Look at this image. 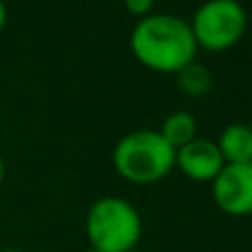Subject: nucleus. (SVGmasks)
I'll return each mask as SVG.
<instances>
[{"instance_id":"nucleus-1","label":"nucleus","mask_w":252,"mask_h":252,"mask_svg":"<svg viewBox=\"0 0 252 252\" xmlns=\"http://www.w3.org/2000/svg\"><path fill=\"white\" fill-rule=\"evenodd\" d=\"M130 51L139 64L157 73H177L195 62L197 42L184 18L173 13H151L135 25Z\"/></svg>"},{"instance_id":"nucleus-2","label":"nucleus","mask_w":252,"mask_h":252,"mask_svg":"<svg viewBox=\"0 0 252 252\" xmlns=\"http://www.w3.org/2000/svg\"><path fill=\"white\" fill-rule=\"evenodd\" d=\"M113 166L120 177L130 184H157L175 168V148L161 137L159 130H133L115 144Z\"/></svg>"},{"instance_id":"nucleus-3","label":"nucleus","mask_w":252,"mask_h":252,"mask_svg":"<svg viewBox=\"0 0 252 252\" xmlns=\"http://www.w3.org/2000/svg\"><path fill=\"white\" fill-rule=\"evenodd\" d=\"M87 237L93 250L130 252L142 239V217L122 197H100L87 213Z\"/></svg>"},{"instance_id":"nucleus-4","label":"nucleus","mask_w":252,"mask_h":252,"mask_svg":"<svg viewBox=\"0 0 252 252\" xmlns=\"http://www.w3.org/2000/svg\"><path fill=\"white\" fill-rule=\"evenodd\" d=\"M197 49L221 53L232 49L246 33L248 16L237 0H206L188 22Z\"/></svg>"},{"instance_id":"nucleus-5","label":"nucleus","mask_w":252,"mask_h":252,"mask_svg":"<svg viewBox=\"0 0 252 252\" xmlns=\"http://www.w3.org/2000/svg\"><path fill=\"white\" fill-rule=\"evenodd\" d=\"M213 199L230 217L252 215V161L223 166L213 179Z\"/></svg>"},{"instance_id":"nucleus-6","label":"nucleus","mask_w":252,"mask_h":252,"mask_svg":"<svg viewBox=\"0 0 252 252\" xmlns=\"http://www.w3.org/2000/svg\"><path fill=\"white\" fill-rule=\"evenodd\" d=\"M175 166L192 182H213L226 161L219 153L217 142L195 137L186 146L175 151Z\"/></svg>"},{"instance_id":"nucleus-7","label":"nucleus","mask_w":252,"mask_h":252,"mask_svg":"<svg viewBox=\"0 0 252 252\" xmlns=\"http://www.w3.org/2000/svg\"><path fill=\"white\" fill-rule=\"evenodd\" d=\"M217 148L226 164L252 161V128L246 124H230L221 130Z\"/></svg>"},{"instance_id":"nucleus-8","label":"nucleus","mask_w":252,"mask_h":252,"mask_svg":"<svg viewBox=\"0 0 252 252\" xmlns=\"http://www.w3.org/2000/svg\"><path fill=\"white\" fill-rule=\"evenodd\" d=\"M159 135L177 151V148L186 146L188 142L197 137V120L188 111H175V113L166 115L161 122Z\"/></svg>"},{"instance_id":"nucleus-9","label":"nucleus","mask_w":252,"mask_h":252,"mask_svg":"<svg viewBox=\"0 0 252 252\" xmlns=\"http://www.w3.org/2000/svg\"><path fill=\"white\" fill-rule=\"evenodd\" d=\"M177 87L182 93L190 97H201V95H208L210 89H213V78H210L208 69H204L201 64L197 62H190L186 64L182 71H177Z\"/></svg>"},{"instance_id":"nucleus-10","label":"nucleus","mask_w":252,"mask_h":252,"mask_svg":"<svg viewBox=\"0 0 252 252\" xmlns=\"http://www.w3.org/2000/svg\"><path fill=\"white\" fill-rule=\"evenodd\" d=\"M124 7L130 16H137L142 20V18L151 16L153 7H155V0H124Z\"/></svg>"},{"instance_id":"nucleus-11","label":"nucleus","mask_w":252,"mask_h":252,"mask_svg":"<svg viewBox=\"0 0 252 252\" xmlns=\"http://www.w3.org/2000/svg\"><path fill=\"white\" fill-rule=\"evenodd\" d=\"M4 25H7V7H4V2L0 0V31L4 29Z\"/></svg>"},{"instance_id":"nucleus-12","label":"nucleus","mask_w":252,"mask_h":252,"mask_svg":"<svg viewBox=\"0 0 252 252\" xmlns=\"http://www.w3.org/2000/svg\"><path fill=\"white\" fill-rule=\"evenodd\" d=\"M2 179H4V161L0 157V184H2Z\"/></svg>"},{"instance_id":"nucleus-13","label":"nucleus","mask_w":252,"mask_h":252,"mask_svg":"<svg viewBox=\"0 0 252 252\" xmlns=\"http://www.w3.org/2000/svg\"><path fill=\"white\" fill-rule=\"evenodd\" d=\"M0 252H22V250H16V248H4V250H0Z\"/></svg>"},{"instance_id":"nucleus-14","label":"nucleus","mask_w":252,"mask_h":252,"mask_svg":"<svg viewBox=\"0 0 252 252\" xmlns=\"http://www.w3.org/2000/svg\"><path fill=\"white\" fill-rule=\"evenodd\" d=\"M84 252H100V250H93V248H87V250H84Z\"/></svg>"},{"instance_id":"nucleus-15","label":"nucleus","mask_w":252,"mask_h":252,"mask_svg":"<svg viewBox=\"0 0 252 252\" xmlns=\"http://www.w3.org/2000/svg\"><path fill=\"white\" fill-rule=\"evenodd\" d=\"M130 252H142V250H137V248H135V250H130Z\"/></svg>"}]
</instances>
